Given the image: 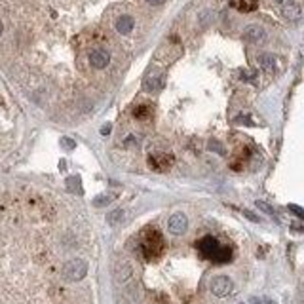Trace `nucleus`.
<instances>
[{
    "instance_id": "nucleus-14",
    "label": "nucleus",
    "mask_w": 304,
    "mask_h": 304,
    "mask_svg": "<svg viewBox=\"0 0 304 304\" xmlns=\"http://www.w3.org/2000/svg\"><path fill=\"white\" fill-rule=\"evenodd\" d=\"M285 15H287L289 19H299V17H301L299 6H297V4H289V8H285Z\"/></svg>"
},
{
    "instance_id": "nucleus-3",
    "label": "nucleus",
    "mask_w": 304,
    "mask_h": 304,
    "mask_svg": "<svg viewBox=\"0 0 304 304\" xmlns=\"http://www.w3.org/2000/svg\"><path fill=\"white\" fill-rule=\"evenodd\" d=\"M63 274L69 281H80L82 278H86L88 274V262L82 260V258H73L65 264L63 268Z\"/></svg>"
},
{
    "instance_id": "nucleus-16",
    "label": "nucleus",
    "mask_w": 304,
    "mask_h": 304,
    "mask_svg": "<svg viewBox=\"0 0 304 304\" xmlns=\"http://www.w3.org/2000/svg\"><path fill=\"white\" fill-rule=\"evenodd\" d=\"M257 207L258 209H262L264 213H268V215H274V209L268 205V203H264V202H257Z\"/></svg>"
},
{
    "instance_id": "nucleus-12",
    "label": "nucleus",
    "mask_w": 304,
    "mask_h": 304,
    "mask_svg": "<svg viewBox=\"0 0 304 304\" xmlns=\"http://www.w3.org/2000/svg\"><path fill=\"white\" fill-rule=\"evenodd\" d=\"M151 116H152L151 105H139V106L135 108V118H139V120H147V118H151Z\"/></svg>"
},
{
    "instance_id": "nucleus-19",
    "label": "nucleus",
    "mask_w": 304,
    "mask_h": 304,
    "mask_svg": "<svg viewBox=\"0 0 304 304\" xmlns=\"http://www.w3.org/2000/svg\"><path fill=\"white\" fill-rule=\"evenodd\" d=\"M243 215H245L247 219H251V221H255V223H258V221H260V219H258L257 215H253V213H251V211H247V209H243Z\"/></svg>"
},
{
    "instance_id": "nucleus-4",
    "label": "nucleus",
    "mask_w": 304,
    "mask_h": 304,
    "mask_svg": "<svg viewBox=\"0 0 304 304\" xmlns=\"http://www.w3.org/2000/svg\"><path fill=\"white\" fill-rule=\"evenodd\" d=\"M112 61V53L108 50H103V48H97V50H91L88 53V65L93 69V71H105Z\"/></svg>"
},
{
    "instance_id": "nucleus-7",
    "label": "nucleus",
    "mask_w": 304,
    "mask_h": 304,
    "mask_svg": "<svg viewBox=\"0 0 304 304\" xmlns=\"http://www.w3.org/2000/svg\"><path fill=\"white\" fill-rule=\"evenodd\" d=\"M243 38L249 40V42H262L264 40V29L258 25H251L243 30Z\"/></svg>"
},
{
    "instance_id": "nucleus-21",
    "label": "nucleus",
    "mask_w": 304,
    "mask_h": 304,
    "mask_svg": "<svg viewBox=\"0 0 304 304\" xmlns=\"http://www.w3.org/2000/svg\"><path fill=\"white\" fill-rule=\"evenodd\" d=\"M209 149H211V151H217L219 154H223V149H221V145H217V143H211V145H209Z\"/></svg>"
},
{
    "instance_id": "nucleus-17",
    "label": "nucleus",
    "mask_w": 304,
    "mask_h": 304,
    "mask_svg": "<svg viewBox=\"0 0 304 304\" xmlns=\"http://www.w3.org/2000/svg\"><path fill=\"white\" fill-rule=\"evenodd\" d=\"M289 211H293V213H295L299 219H303V217H304V211L301 209V207H299V205H289Z\"/></svg>"
},
{
    "instance_id": "nucleus-11",
    "label": "nucleus",
    "mask_w": 304,
    "mask_h": 304,
    "mask_svg": "<svg viewBox=\"0 0 304 304\" xmlns=\"http://www.w3.org/2000/svg\"><path fill=\"white\" fill-rule=\"evenodd\" d=\"M124 221V211L122 209H114L112 213H108V217H106V223L110 225V227H116V225H120Z\"/></svg>"
},
{
    "instance_id": "nucleus-9",
    "label": "nucleus",
    "mask_w": 304,
    "mask_h": 304,
    "mask_svg": "<svg viewBox=\"0 0 304 304\" xmlns=\"http://www.w3.org/2000/svg\"><path fill=\"white\" fill-rule=\"evenodd\" d=\"M116 276H118V279H120L122 283H126L127 279L131 278V266H129L127 262H118V266H116Z\"/></svg>"
},
{
    "instance_id": "nucleus-2",
    "label": "nucleus",
    "mask_w": 304,
    "mask_h": 304,
    "mask_svg": "<svg viewBox=\"0 0 304 304\" xmlns=\"http://www.w3.org/2000/svg\"><path fill=\"white\" fill-rule=\"evenodd\" d=\"M164 247H166V242H164L160 232H156V230L147 232V238L143 242V255L147 258H156L158 255L164 251Z\"/></svg>"
},
{
    "instance_id": "nucleus-6",
    "label": "nucleus",
    "mask_w": 304,
    "mask_h": 304,
    "mask_svg": "<svg viewBox=\"0 0 304 304\" xmlns=\"http://www.w3.org/2000/svg\"><path fill=\"white\" fill-rule=\"evenodd\" d=\"M186 228H188V219H186L184 213H175V215L169 217V221H167V230H169L171 234L181 236V234L186 232Z\"/></svg>"
},
{
    "instance_id": "nucleus-1",
    "label": "nucleus",
    "mask_w": 304,
    "mask_h": 304,
    "mask_svg": "<svg viewBox=\"0 0 304 304\" xmlns=\"http://www.w3.org/2000/svg\"><path fill=\"white\" fill-rule=\"evenodd\" d=\"M198 251L202 253L203 258L213 260V262H217V264H225V262L230 260V257H232L230 247L221 245L213 236H205V238H202V240L198 242Z\"/></svg>"
},
{
    "instance_id": "nucleus-5",
    "label": "nucleus",
    "mask_w": 304,
    "mask_h": 304,
    "mask_svg": "<svg viewBox=\"0 0 304 304\" xmlns=\"http://www.w3.org/2000/svg\"><path fill=\"white\" fill-rule=\"evenodd\" d=\"M211 293L215 295V297H227L232 293V289H234V283H232V279L227 278V276H217V278L211 279Z\"/></svg>"
},
{
    "instance_id": "nucleus-18",
    "label": "nucleus",
    "mask_w": 304,
    "mask_h": 304,
    "mask_svg": "<svg viewBox=\"0 0 304 304\" xmlns=\"http://www.w3.org/2000/svg\"><path fill=\"white\" fill-rule=\"evenodd\" d=\"M61 143H63V147H65L67 151H73V149H75V143H73V141H71L69 137H65V139H63Z\"/></svg>"
},
{
    "instance_id": "nucleus-13",
    "label": "nucleus",
    "mask_w": 304,
    "mask_h": 304,
    "mask_svg": "<svg viewBox=\"0 0 304 304\" xmlns=\"http://www.w3.org/2000/svg\"><path fill=\"white\" fill-rule=\"evenodd\" d=\"M143 86H145L147 91H156V90L162 86V78H160V76H149Z\"/></svg>"
},
{
    "instance_id": "nucleus-15",
    "label": "nucleus",
    "mask_w": 304,
    "mask_h": 304,
    "mask_svg": "<svg viewBox=\"0 0 304 304\" xmlns=\"http://www.w3.org/2000/svg\"><path fill=\"white\" fill-rule=\"evenodd\" d=\"M110 200H112V198H110V196H105V194H103V196H97V198H95V205H97V207H103V205H106V203H110Z\"/></svg>"
},
{
    "instance_id": "nucleus-10",
    "label": "nucleus",
    "mask_w": 304,
    "mask_h": 304,
    "mask_svg": "<svg viewBox=\"0 0 304 304\" xmlns=\"http://www.w3.org/2000/svg\"><path fill=\"white\" fill-rule=\"evenodd\" d=\"M258 65H260L264 71H274V69H276V59H274V55L264 53V55L258 57Z\"/></svg>"
},
{
    "instance_id": "nucleus-20",
    "label": "nucleus",
    "mask_w": 304,
    "mask_h": 304,
    "mask_svg": "<svg viewBox=\"0 0 304 304\" xmlns=\"http://www.w3.org/2000/svg\"><path fill=\"white\" fill-rule=\"evenodd\" d=\"M145 2H147L149 6H162L166 0H145Z\"/></svg>"
},
{
    "instance_id": "nucleus-8",
    "label": "nucleus",
    "mask_w": 304,
    "mask_h": 304,
    "mask_svg": "<svg viewBox=\"0 0 304 304\" xmlns=\"http://www.w3.org/2000/svg\"><path fill=\"white\" fill-rule=\"evenodd\" d=\"M232 6L240 12H253L258 6V0H232Z\"/></svg>"
},
{
    "instance_id": "nucleus-24",
    "label": "nucleus",
    "mask_w": 304,
    "mask_h": 304,
    "mask_svg": "<svg viewBox=\"0 0 304 304\" xmlns=\"http://www.w3.org/2000/svg\"><path fill=\"white\" fill-rule=\"evenodd\" d=\"M2 30H4V25H2V21H0V34H2Z\"/></svg>"
},
{
    "instance_id": "nucleus-22",
    "label": "nucleus",
    "mask_w": 304,
    "mask_h": 304,
    "mask_svg": "<svg viewBox=\"0 0 304 304\" xmlns=\"http://www.w3.org/2000/svg\"><path fill=\"white\" fill-rule=\"evenodd\" d=\"M101 133H103V135H106V133H110V126L106 124V126H105V127H103V129H101Z\"/></svg>"
},
{
    "instance_id": "nucleus-23",
    "label": "nucleus",
    "mask_w": 304,
    "mask_h": 304,
    "mask_svg": "<svg viewBox=\"0 0 304 304\" xmlns=\"http://www.w3.org/2000/svg\"><path fill=\"white\" fill-rule=\"evenodd\" d=\"M279 4H283V6H289V4H293V0H276Z\"/></svg>"
}]
</instances>
